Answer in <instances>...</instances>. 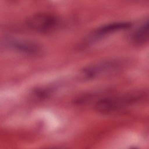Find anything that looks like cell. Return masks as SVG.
I'll return each mask as SVG.
<instances>
[{
    "instance_id": "1",
    "label": "cell",
    "mask_w": 149,
    "mask_h": 149,
    "mask_svg": "<svg viewBox=\"0 0 149 149\" xmlns=\"http://www.w3.org/2000/svg\"><path fill=\"white\" fill-rule=\"evenodd\" d=\"M145 97L144 92L130 91L122 94L102 98L95 104L96 111L104 114L119 112L140 101Z\"/></svg>"
},
{
    "instance_id": "3",
    "label": "cell",
    "mask_w": 149,
    "mask_h": 149,
    "mask_svg": "<svg viewBox=\"0 0 149 149\" xmlns=\"http://www.w3.org/2000/svg\"><path fill=\"white\" fill-rule=\"evenodd\" d=\"M31 30L40 33H48L56 30L59 26V18L51 13H40L31 15L26 22Z\"/></svg>"
},
{
    "instance_id": "6",
    "label": "cell",
    "mask_w": 149,
    "mask_h": 149,
    "mask_svg": "<svg viewBox=\"0 0 149 149\" xmlns=\"http://www.w3.org/2000/svg\"><path fill=\"white\" fill-rule=\"evenodd\" d=\"M132 41L136 44H143L148 41V21H143L131 35Z\"/></svg>"
},
{
    "instance_id": "2",
    "label": "cell",
    "mask_w": 149,
    "mask_h": 149,
    "mask_svg": "<svg viewBox=\"0 0 149 149\" xmlns=\"http://www.w3.org/2000/svg\"><path fill=\"white\" fill-rule=\"evenodd\" d=\"M124 66L123 62L118 59L99 61L84 68L80 76L84 80H93L117 73Z\"/></svg>"
},
{
    "instance_id": "4",
    "label": "cell",
    "mask_w": 149,
    "mask_h": 149,
    "mask_svg": "<svg viewBox=\"0 0 149 149\" xmlns=\"http://www.w3.org/2000/svg\"><path fill=\"white\" fill-rule=\"evenodd\" d=\"M2 43L5 48L9 50L30 56L39 55L42 51L38 44L26 39L8 37L4 39Z\"/></svg>"
},
{
    "instance_id": "5",
    "label": "cell",
    "mask_w": 149,
    "mask_h": 149,
    "mask_svg": "<svg viewBox=\"0 0 149 149\" xmlns=\"http://www.w3.org/2000/svg\"><path fill=\"white\" fill-rule=\"evenodd\" d=\"M131 26V23L127 22H116L102 25L91 33L85 42L93 43L112 33L128 29Z\"/></svg>"
}]
</instances>
